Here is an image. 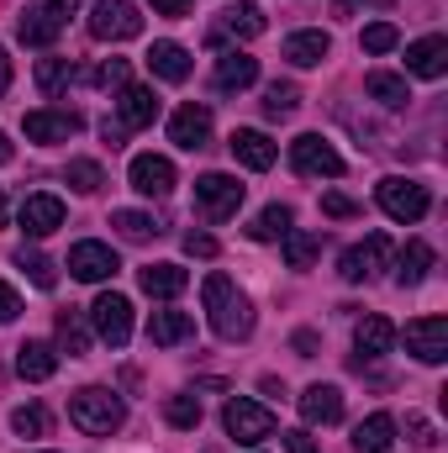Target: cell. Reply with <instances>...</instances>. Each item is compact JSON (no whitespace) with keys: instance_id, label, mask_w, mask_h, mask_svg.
Instances as JSON below:
<instances>
[{"instance_id":"1","label":"cell","mask_w":448,"mask_h":453,"mask_svg":"<svg viewBox=\"0 0 448 453\" xmlns=\"http://www.w3.org/2000/svg\"><path fill=\"white\" fill-rule=\"evenodd\" d=\"M201 301H206V317H212V333H217V338L243 342L253 333V306H248V296H243L227 274H206Z\"/></svg>"},{"instance_id":"2","label":"cell","mask_w":448,"mask_h":453,"mask_svg":"<svg viewBox=\"0 0 448 453\" xmlns=\"http://www.w3.org/2000/svg\"><path fill=\"white\" fill-rule=\"evenodd\" d=\"M69 417H74V427H80V433H90V438H112L116 427L127 422V406L116 401L112 390L85 385V390L69 401Z\"/></svg>"},{"instance_id":"3","label":"cell","mask_w":448,"mask_h":453,"mask_svg":"<svg viewBox=\"0 0 448 453\" xmlns=\"http://www.w3.org/2000/svg\"><path fill=\"white\" fill-rule=\"evenodd\" d=\"M69 16H74V0H27V11L16 21V37L27 48H48V42H58V32L69 27Z\"/></svg>"},{"instance_id":"4","label":"cell","mask_w":448,"mask_h":453,"mask_svg":"<svg viewBox=\"0 0 448 453\" xmlns=\"http://www.w3.org/2000/svg\"><path fill=\"white\" fill-rule=\"evenodd\" d=\"M375 201H380V211H385L390 222H406V226H412V222H422V217H428V206H433L428 185H417V180H401V174L380 180Z\"/></svg>"},{"instance_id":"5","label":"cell","mask_w":448,"mask_h":453,"mask_svg":"<svg viewBox=\"0 0 448 453\" xmlns=\"http://www.w3.org/2000/svg\"><path fill=\"white\" fill-rule=\"evenodd\" d=\"M290 169L306 174V180H337V174H343V153H337L328 137L301 132V137L290 142Z\"/></svg>"},{"instance_id":"6","label":"cell","mask_w":448,"mask_h":453,"mask_svg":"<svg viewBox=\"0 0 448 453\" xmlns=\"http://www.w3.org/2000/svg\"><path fill=\"white\" fill-rule=\"evenodd\" d=\"M222 427H227V438H237V443H264L274 433V411L248 401V395H232L222 406Z\"/></svg>"},{"instance_id":"7","label":"cell","mask_w":448,"mask_h":453,"mask_svg":"<svg viewBox=\"0 0 448 453\" xmlns=\"http://www.w3.org/2000/svg\"><path fill=\"white\" fill-rule=\"evenodd\" d=\"M137 32H143V16H137L132 0H101V5L90 11V37H96V42H127V37H137Z\"/></svg>"},{"instance_id":"8","label":"cell","mask_w":448,"mask_h":453,"mask_svg":"<svg viewBox=\"0 0 448 453\" xmlns=\"http://www.w3.org/2000/svg\"><path fill=\"white\" fill-rule=\"evenodd\" d=\"M385 258H390V237H385V232H369L364 242H353V248L343 253L337 274H343L348 285H364V280H375V274L385 269Z\"/></svg>"},{"instance_id":"9","label":"cell","mask_w":448,"mask_h":453,"mask_svg":"<svg viewBox=\"0 0 448 453\" xmlns=\"http://www.w3.org/2000/svg\"><path fill=\"white\" fill-rule=\"evenodd\" d=\"M196 206L206 211V222H227L243 206V185L232 174H201L196 180Z\"/></svg>"},{"instance_id":"10","label":"cell","mask_w":448,"mask_h":453,"mask_svg":"<svg viewBox=\"0 0 448 453\" xmlns=\"http://www.w3.org/2000/svg\"><path fill=\"white\" fill-rule=\"evenodd\" d=\"M90 317H96L101 342H112V348H127V342H132V301H127V296H116V290L96 296Z\"/></svg>"},{"instance_id":"11","label":"cell","mask_w":448,"mask_h":453,"mask_svg":"<svg viewBox=\"0 0 448 453\" xmlns=\"http://www.w3.org/2000/svg\"><path fill=\"white\" fill-rule=\"evenodd\" d=\"M406 353L422 364H444L448 358V317H417L406 322Z\"/></svg>"},{"instance_id":"12","label":"cell","mask_w":448,"mask_h":453,"mask_svg":"<svg viewBox=\"0 0 448 453\" xmlns=\"http://www.w3.org/2000/svg\"><path fill=\"white\" fill-rule=\"evenodd\" d=\"M116 269V253L106 248V242H74L69 248V274L74 280H85V285H101V280H112Z\"/></svg>"},{"instance_id":"13","label":"cell","mask_w":448,"mask_h":453,"mask_svg":"<svg viewBox=\"0 0 448 453\" xmlns=\"http://www.w3.org/2000/svg\"><path fill=\"white\" fill-rule=\"evenodd\" d=\"M169 142H174V148H190V153L206 148V142H212V111L196 106V101H185L180 111L169 116Z\"/></svg>"},{"instance_id":"14","label":"cell","mask_w":448,"mask_h":453,"mask_svg":"<svg viewBox=\"0 0 448 453\" xmlns=\"http://www.w3.org/2000/svg\"><path fill=\"white\" fill-rule=\"evenodd\" d=\"M80 127H85L80 111H27L21 116V132H27L32 142H69Z\"/></svg>"},{"instance_id":"15","label":"cell","mask_w":448,"mask_h":453,"mask_svg":"<svg viewBox=\"0 0 448 453\" xmlns=\"http://www.w3.org/2000/svg\"><path fill=\"white\" fill-rule=\"evenodd\" d=\"M127 180H132L137 196H169L174 190V164L158 158V153H137L132 169H127Z\"/></svg>"},{"instance_id":"16","label":"cell","mask_w":448,"mask_h":453,"mask_svg":"<svg viewBox=\"0 0 448 453\" xmlns=\"http://www.w3.org/2000/svg\"><path fill=\"white\" fill-rule=\"evenodd\" d=\"M343 417V390L337 385H306L301 390V422L306 427H333Z\"/></svg>"},{"instance_id":"17","label":"cell","mask_w":448,"mask_h":453,"mask_svg":"<svg viewBox=\"0 0 448 453\" xmlns=\"http://www.w3.org/2000/svg\"><path fill=\"white\" fill-rule=\"evenodd\" d=\"M64 226V201L58 196H27L21 201V232L27 237H53Z\"/></svg>"},{"instance_id":"18","label":"cell","mask_w":448,"mask_h":453,"mask_svg":"<svg viewBox=\"0 0 448 453\" xmlns=\"http://www.w3.org/2000/svg\"><path fill=\"white\" fill-rule=\"evenodd\" d=\"M227 148H232V158H237L243 169H269V164L280 158V148H274V142H269L264 132H253V127H237Z\"/></svg>"},{"instance_id":"19","label":"cell","mask_w":448,"mask_h":453,"mask_svg":"<svg viewBox=\"0 0 448 453\" xmlns=\"http://www.w3.org/2000/svg\"><path fill=\"white\" fill-rule=\"evenodd\" d=\"M406 69L417 80H444L448 74V37H422L406 48Z\"/></svg>"},{"instance_id":"20","label":"cell","mask_w":448,"mask_h":453,"mask_svg":"<svg viewBox=\"0 0 448 453\" xmlns=\"http://www.w3.org/2000/svg\"><path fill=\"white\" fill-rule=\"evenodd\" d=\"M158 116V96L148 85H121V101H116V121L132 132V127H153Z\"/></svg>"},{"instance_id":"21","label":"cell","mask_w":448,"mask_h":453,"mask_svg":"<svg viewBox=\"0 0 448 453\" xmlns=\"http://www.w3.org/2000/svg\"><path fill=\"white\" fill-rule=\"evenodd\" d=\"M137 285H143V296H153V301H174V296L190 285V274H185L180 264H148V269H137Z\"/></svg>"},{"instance_id":"22","label":"cell","mask_w":448,"mask_h":453,"mask_svg":"<svg viewBox=\"0 0 448 453\" xmlns=\"http://www.w3.org/2000/svg\"><path fill=\"white\" fill-rule=\"evenodd\" d=\"M212 80H217V90H222V96H232V90H248V85L259 80V58L232 48V53H222V58H217V74H212Z\"/></svg>"},{"instance_id":"23","label":"cell","mask_w":448,"mask_h":453,"mask_svg":"<svg viewBox=\"0 0 448 453\" xmlns=\"http://www.w3.org/2000/svg\"><path fill=\"white\" fill-rule=\"evenodd\" d=\"M16 374H21V380H32V385H42V380H53V374H58V353H53V348H48V342H21V348H16Z\"/></svg>"},{"instance_id":"24","label":"cell","mask_w":448,"mask_h":453,"mask_svg":"<svg viewBox=\"0 0 448 453\" xmlns=\"http://www.w3.org/2000/svg\"><path fill=\"white\" fill-rule=\"evenodd\" d=\"M396 338H401V333H396L390 317H364V322L353 327V342H359L364 358H385V353L396 348Z\"/></svg>"},{"instance_id":"25","label":"cell","mask_w":448,"mask_h":453,"mask_svg":"<svg viewBox=\"0 0 448 453\" xmlns=\"http://www.w3.org/2000/svg\"><path fill=\"white\" fill-rule=\"evenodd\" d=\"M148 69H153L158 80H169V85H185V80H190V53H185L180 42H153V48H148Z\"/></svg>"},{"instance_id":"26","label":"cell","mask_w":448,"mask_h":453,"mask_svg":"<svg viewBox=\"0 0 448 453\" xmlns=\"http://www.w3.org/2000/svg\"><path fill=\"white\" fill-rule=\"evenodd\" d=\"M196 338V317H185V311H153L148 317V342H158V348H174V342Z\"/></svg>"},{"instance_id":"27","label":"cell","mask_w":448,"mask_h":453,"mask_svg":"<svg viewBox=\"0 0 448 453\" xmlns=\"http://www.w3.org/2000/svg\"><path fill=\"white\" fill-rule=\"evenodd\" d=\"M328 53H333L328 32H290V37H285V58H290L296 69H312V64H322Z\"/></svg>"},{"instance_id":"28","label":"cell","mask_w":448,"mask_h":453,"mask_svg":"<svg viewBox=\"0 0 448 453\" xmlns=\"http://www.w3.org/2000/svg\"><path fill=\"white\" fill-rule=\"evenodd\" d=\"M390 438H396V417L390 411H375L369 422L353 427V449L359 453H390Z\"/></svg>"},{"instance_id":"29","label":"cell","mask_w":448,"mask_h":453,"mask_svg":"<svg viewBox=\"0 0 448 453\" xmlns=\"http://www.w3.org/2000/svg\"><path fill=\"white\" fill-rule=\"evenodd\" d=\"M264 32V11L259 5H232V11H222V27L212 32V42H222V37H259Z\"/></svg>"},{"instance_id":"30","label":"cell","mask_w":448,"mask_h":453,"mask_svg":"<svg viewBox=\"0 0 448 453\" xmlns=\"http://www.w3.org/2000/svg\"><path fill=\"white\" fill-rule=\"evenodd\" d=\"M364 90H369V101H380L385 111H401V106L412 101V90H406V80H401V74H385V69H375V74L364 80Z\"/></svg>"},{"instance_id":"31","label":"cell","mask_w":448,"mask_h":453,"mask_svg":"<svg viewBox=\"0 0 448 453\" xmlns=\"http://www.w3.org/2000/svg\"><path fill=\"white\" fill-rule=\"evenodd\" d=\"M428 269H433V248H428L422 237H412V242L401 248V269H396V280H401V285H422Z\"/></svg>"},{"instance_id":"32","label":"cell","mask_w":448,"mask_h":453,"mask_svg":"<svg viewBox=\"0 0 448 453\" xmlns=\"http://www.w3.org/2000/svg\"><path fill=\"white\" fill-rule=\"evenodd\" d=\"M290 222H296L290 206H264V211L253 217V226H248V237H253V242H274V237L290 232Z\"/></svg>"},{"instance_id":"33","label":"cell","mask_w":448,"mask_h":453,"mask_svg":"<svg viewBox=\"0 0 448 453\" xmlns=\"http://www.w3.org/2000/svg\"><path fill=\"white\" fill-rule=\"evenodd\" d=\"M74 80H80V69H74L69 58H42V64H37V90H42V96H58V90L74 85Z\"/></svg>"},{"instance_id":"34","label":"cell","mask_w":448,"mask_h":453,"mask_svg":"<svg viewBox=\"0 0 448 453\" xmlns=\"http://www.w3.org/2000/svg\"><path fill=\"white\" fill-rule=\"evenodd\" d=\"M317 253H322V232H296V226L285 232V264L290 269H306Z\"/></svg>"},{"instance_id":"35","label":"cell","mask_w":448,"mask_h":453,"mask_svg":"<svg viewBox=\"0 0 448 453\" xmlns=\"http://www.w3.org/2000/svg\"><path fill=\"white\" fill-rule=\"evenodd\" d=\"M58 342H64L69 358H85V353H90V333H85L80 311H64V317H58Z\"/></svg>"},{"instance_id":"36","label":"cell","mask_w":448,"mask_h":453,"mask_svg":"<svg viewBox=\"0 0 448 453\" xmlns=\"http://www.w3.org/2000/svg\"><path fill=\"white\" fill-rule=\"evenodd\" d=\"M164 417H169V427H180V433H196V427H201V401H196V395H169Z\"/></svg>"},{"instance_id":"37","label":"cell","mask_w":448,"mask_h":453,"mask_svg":"<svg viewBox=\"0 0 448 453\" xmlns=\"http://www.w3.org/2000/svg\"><path fill=\"white\" fill-rule=\"evenodd\" d=\"M112 226L121 237H132V242H143V237H158V222L148 217V211H112Z\"/></svg>"},{"instance_id":"38","label":"cell","mask_w":448,"mask_h":453,"mask_svg":"<svg viewBox=\"0 0 448 453\" xmlns=\"http://www.w3.org/2000/svg\"><path fill=\"white\" fill-rule=\"evenodd\" d=\"M16 264H21V274H27L37 290H53V285H58V274H53V264H48L42 253H27V248H21V253H16Z\"/></svg>"},{"instance_id":"39","label":"cell","mask_w":448,"mask_h":453,"mask_svg":"<svg viewBox=\"0 0 448 453\" xmlns=\"http://www.w3.org/2000/svg\"><path fill=\"white\" fill-rule=\"evenodd\" d=\"M296 106H301V90H296V85H280V80H274V85L264 90V116H290Z\"/></svg>"},{"instance_id":"40","label":"cell","mask_w":448,"mask_h":453,"mask_svg":"<svg viewBox=\"0 0 448 453\" xmlns=\"http://www.w3.org/2000/svg\"><path fill=\"white\" fill-rule=\"evenodd\" d=\"M69 185H74V190H85V196H96V190L106 185V174H101V164L74 158V164H69Z\"/></svg>"},{"instance_id":"41","label":"cell","mask_w":448,"mask_h":453,"mask_svg":"<svg viewBox=\"0 0 448 453\" xmlns=\"http://www.w3.org/2000/svg\"><path fill=\"white\" fill-rule=\"evenodd\" d=\"M11 427H16L21 438H42V433H48V411H42V406H16V411H11Z\"/></svg>"},{"instance_id":"42","label":"cell","mask_w":448,"mask_h":453,"mask_svg":"<svg viewBox=\"0 0 448 453\" xmlns=\"http://www.w3.org/2000/svg\"><path fill=\"white\" fill-rule=\"evenodd\" d=\"M359 42H364V53H390V48L401 42V32H396L390 21H375V27H364V37H359Z\"/></svg>"},{"instance_id":"43","label":"cell","mask_w":448,"mask_h":453,"mask_svg":"<svg viewBox=\"0 0 448 453\" xmlns=\"http://www.w3.org/2000/svg\"><path fill=\"white\" fill-rule=\"evenodd\" d=\"M90 80H96L101 90H121V85H127V58H106V64H101Z\"/></svg>"},{"instance_id":"44","label":"cell","mask_w":448,"mask_h":453,"mask_svg":"<svg viewBox=\"0 0 448 453\" xmlns=\"http://www.w3.org/2000/svg\"><path fill=\"white\" fill-rule=\"evenodd\" d=\"M185 253H190V258H217L222 248H217V237H206V232H185Z\"/></svg>"},{"instance_id":"45","label":"cell","mask_w":448,"mask_h":453,"mask_svg":"<svg viewBox=\"0 0 448 453\" xmlns=\"http://www.w3.org/2000/svg\"><path fill=\"white\" fill-rule=\"evenodd\" d=\"M16 317H21V296L0 280V322H16Z\"/></svg>"},{"instance_id":"46","label":"cell","mask_w":448,"mask_h":453,"mask_svg":"<svg viewBox=\"0 0 448 453\" xmlns=\"http://www.w3.org/2000/svg\"><path fill=\"white\" fill-rule=\"evenodd\" d=\"M322 211H328V217H353V211H359V206H353V201H348V196H322Z\"/></svg>"},{"instance_id":"47","label":"cell","mask_w":448,"mask_h":453,"mask_svg":"<svg viewBox=\"0 0 448 453\" xmlns=\"http://www.w3.org/2000/svg\"><path fill=\"white\" fill-rule=\"evenodd\" d=\"M280 438H285V449H290V453H317L312 433H280Z\"/></svg>"},{"instance_id":"48","label":"cell","mask_w":448,"mask_h":453,"mask_svg":"<svg viewBox=\"0 0 448 453\" xmlns=\"http://www.w3.org/2000/svg\"><path fill=\"white\" fill-rule=\"evenodd\" d=\"M406 427H412V438H417L422 449H433V427H428L422 417H406Z\"/></svg>"},{"instance_id":"49","label":"cell","mask_w":448,"mask_h":453,"mask_svg":"<svg viewBox=\"0 0 448 453\" xmlns=\"http://www.w3.org/2000/svg\"><path fill=\"white\" fill-rule=\"evenodd\" d=\"M148 5H153L158 16H185V11H190V0H148Z\"/></svg>"},{"instance_id":"50","label":"cell","mask_w":448,"mask_h":453,"mask_svg":"<svg viewBox=\"0 0 448 453\" xmlns=\"http://www.w3.org/2000/svg\"><path fill=\"white\" fill-rule=\"evenodd\" d=\"M296 353L312 358V353H317V333H296Z\"/></svg>"},{"instance_id":"51","label":"cell","mask_w":448,"mask_h":453,"mask_svg":"<svg viewBox=\"0 0 448 453\" xmlns=\"http://www.w3.org/2000/svg\"><path fill=\"white\" fill-rule=\"evenodd\" d=\"M11 90V58H5V48H0V96Z\"/></svg>"},{"instance_id":"52","label":"cell","mask_w":448,"mask_h":453,"mask_svg":"<svg viewBox=\"0 0 448 453\" xmlns=\"http://www.w3.org/2000/svg\"><path fill=\"white\" fill-rule=\"evenodd\" d=\"M11 153H16V148H11V142H5V132H0V164H11Z\"/></svg>"},{"instance_id":"53","label":"cell","mask_w":448,"mask_h":453,"mask_svg":"<svg viewBox=\"0 0 448 453\" xmlns=\"http://www.w3.org/2000/svg\"><path fill=\"white\" fill-rule=\"evenodd\" d=\"M0 226H5V190H0Z\"/></svg>"}]
</instances>
